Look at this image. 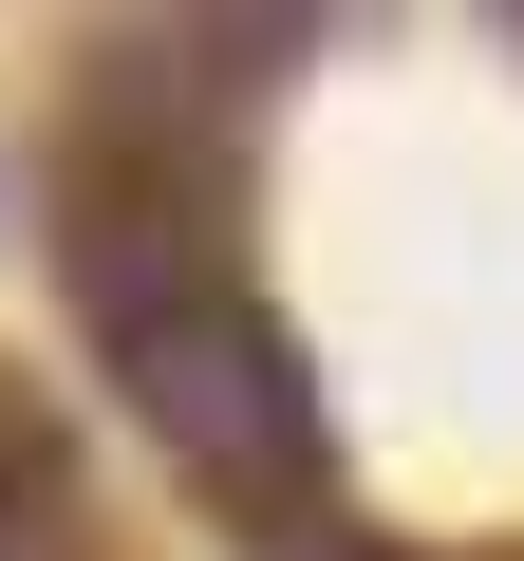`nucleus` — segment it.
<instances>
[{
    "label": "nucleus",
    "instance_id": "obj_1",
    "mask_svg": "<svg viewBox=\"0 0 524 561\" xmlns=\"http://www.w3.org/2000/svg\"><path fill=\"white\" fill-rule=\"evenodd\" d=\"M132 412L206 486H282L300 468V356H282V319H243V300H169L132 337Z\"/></svg>",
    "mask_w": 524,
    "mask_h": 561
}]
</instances>
